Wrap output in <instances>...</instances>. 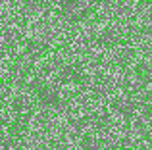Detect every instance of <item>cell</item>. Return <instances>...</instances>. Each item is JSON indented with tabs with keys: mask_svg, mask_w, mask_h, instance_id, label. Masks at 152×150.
<instances>
[{
	"mask_svg": "<svg viewBox=\"0 0 152 150\" xmlns=\"http://www.w3.org/2000/svg\"><path fill=\"white\" fill-rule=\"evenodd\" d=\"M33 98L35 104L45 112H58L64 108L66 96L62 92V85L58 83H48V81H41L33 87Z\"/></svg>",
	"mask_w": 152,
	"mask_h": 150,
	"instance_id": "6da1fadb",
	"label": "cell"
},
{
	"mask_svg": "<svg viewBox=\"0 0 152 150\" xmlns=\"http://www.w3.org/2000/svg\"><path fill=\"white\" fill-rule=\"evenodd\" d=\"M56 83L62 87H73V89H79V87H83L87 83V77L85 73H83L81 68H77V66H62V68L58 69V73H56Z\"/></svg>",
	"mask_w": 152,
	"mask_h": 150,
	"instance_id": "7a4b0ae2",
	"label": "cell"
},
{
	"mask_svg": "<svg viewBox=\"0 0 152 150\" xmlns=\"http://www.w3.org/2000/svg\"><path fill=\"white\" fill-rule=\"evenodd\" d=\"M104 148H106L104 139L96 131L81 133V137H79V141H77V150H104Z\"/></svg>",
	"mask_w": 152,
	"mask_h": 150,
	"instance_id": "3957f363",
	"label": "cell"
},
{
	"mask_svg": "<svg viewBox=\"0 0 152 150\" xmlns=\"http://www.w3.org/2000/svg\"><path fill=\"white\" fill-rule=\"evenodd\" d=\"M2 108H4V96L0 94V112H2Z\"/></svg>",
	"mask_w": 152,
	"mask_h": 150,
	"instance_id": "277c9868",
	"label": "cell"
}]
</instances>
